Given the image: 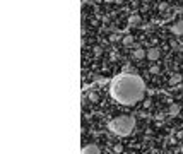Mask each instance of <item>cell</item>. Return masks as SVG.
Wrapping results in <instances>:
<instances>
[{"mask_svg": "<svg viewBox=\"0 0 183 154\" xmlns=\"http://www.w3.org/2000/svg\"><path fill=\"white\" fill-rule=\"evenodd\" d=\"M180 82H182V76H180V74H173L171 79H170V84L171 86H176V84H180Z\"/></svg>", "mask_w": 183, "mask_h": 154, "instance_id": "obj_8", "label": "cell"}, {"mask_svg": "<svg viewBox=\"0 0 183 154\" xmlns=\"http://www.w3.org/2000/svg\"><path fill=\"white\" fill-rule=\"evenodd\" d=\"M81 154H101V149L96 146V144H87V146L82 147Z\"/></svg>", "mask_w": 183, "mask_h": 154, "instance_id": "obj_3", "label": "cell"}, {"mask_svg": "<svg viewBox=\"0 0 183 154\" xmlns=\"http://www.w3.org/2000/svg\"><path fill=\"white\" fill-rule=\"evenodd\" d=\"M144 92H146L144 81L134 74L118 76L111 84V96L122 105H135L137 101L144 98Z\"/></svg>", "mask_w": 183, "mask_h": 154, "instance_id": "obj_1", "label": "cell"}, {"mask_svg": "<svg viewBox=\"0 0 183 154\" xmlns=\"http://www.w3.org/2000/svg\"><path fill=\"white\" fill-rule=\"evenodd\" d=\"M159 55H161V51H159L157 48L147 50V58H149V60H157V58H159Z\"/></svg>", "mask_w": 183, "mask_h": 154, "instance_id": "obj_6", "label": "cell"}, {"mask_svg": "<svg viewBox=\"0 0 183 154\" xmlns=\"http://www.w3.org/2000/svg\"><path fill=\"white\" fill-rule=\"evenodd\" d=\"M122 151H123V146L122 144H116L115 146V153H122Z\"/></svg>", "mask_w": 183, "mask_h": 154, "instance_id": "obj_14", "label": "cell"}, {"mask_svg": "<svg viewBox=\"0 0 183 154\" xmlns=\"http://www.w3.org/2000/svg\"><path fill=\"white\" fill-rule=\"evenodd\" d=\"M110 130L116 135H130L132 130H134V127H135V120L132 118V117H127V115H122V117H116L110 122Z\"/></svg>", "mask_w": 183, "mask_h": 154, "instance_id": "obj_2", "label": "cell"}, {"mask_svg": "<svg viewBox=\"0 0 183 154\" xmlns=\"http://www.w3.org/2000/svg\"><path fill=\"white\" fill-rule=\"evenodd\" d=\"M180 105H176V103H173V105H170V110H168V113H170L171 117H176L178 113H180Z\"/></svg>", "mask_w": 183, "mask_h": 154, "instance_id": "obj_7", "label": "cell"}, {"mask_svg": "<svg viewBox=\"0 0 183 154\" xmlns=\"http://www.w3.org/2000/svg\"><path fill=\"white\" fill-rule=\"evenodd\" d=\"M147 56V51L146 50H142V48H137L134 53H132V58L134 60H142V58H146Z\"/></svg>", "mask_w": 183, "mask_h": 154, "instance_id": "obj_5", "label": "cell"}, {"mask_svg": "<svg viewBox=\"0 0 183 154\" xmlns=\"http://www.w3.org/2000/svg\"><path fill=\"white\" fill-rule=\"evenodd\" d=\"M171 33L176 36H183V21H178L171 26Z\"/></svg>", "mask_w": 183, "mask_h": 154, "instance_id": "obj_4", "label": "cell"}, {"mask_svg": "<svg viewBox=\"0 0 183 154\" xmlns=\"http://www.w3.org/2000/svg\"><path fill=\"white\" fill-rule=\"evenodd\" d=\"M151 105H152V101H151V99H146V101H144V106H146V108H149Z\"/></svg>", "mask_w": 183, "mask_h": 154, "instance_id": "obj_15", "label": "cell"}, {"mask_svg": "<svg viewBox=\"0 0 183 154\" xmlns=\"http://www.w3.org/2000/svg\"><path fill=\"white\" fill-rule=\"evenodd\" d=\"M149 72L151 74H159V67H157V65H152V67L149 69Z\"/></svg>", "mask_w": 183, "mask_h": 154, "instance_id": "obj_12", "label": "cell"}, {"mask_svg": "<svg viewBox=\"0 0 183 154\" xmlns=\"http://www.w3.org/2000/svg\"><path fill=\"white\" fill-rule=\"evenodd\" d=\"M101 53H103V48H101V46H96V48H94V55L99 56Z\"/></svg>", "mask_w": 183, "mask_h": 154, "instance_id": "obj_13", "label": "cell"}, {"mask_svg": "<svg viewBox=\"0 0 183 154\" xmlns=\"http://www.w3.org/2000/svg\"><path fill=\"white\" fill-rule=\"evenodd\" d=\"M87 98H89V101H93V103H96L98 99H99V96H98V92H94V91H91L87 94Z\"/></svg>", "mask_w": 183, "mask_h": 154, "instance_id": "obj_9", "label": "cell"}, {"mask_svg": "<svg viewBox=\"0 0 183 154\" xmlns=\"http://www.w3.org/2000/svg\"><path fill=\"white\" fill-rule=\"evenodd\" d=\"M122 41H123V45H132V43H134V36L127 34V36H125V38L122 40Z\"/></svg>", "mask_w": 183, "mask_h": 154, "instance_id": "obj_11", "label": "cell"}, {"mask_svg": "<svg viewBox=\"0 0 183 154\" xmlns=\"http://www.w3.org/2000/svg\"><path fill=\"white\" fill-rule=\"evenodd\" d=\"M129 22L132 24V26H135V24H140V17H139V15H132V17L129 19Z\"/></svg>", "mask_w": 183, "mask_h": 154, "instance_id": "obj_10", "label": "cell"}]
</instances>
